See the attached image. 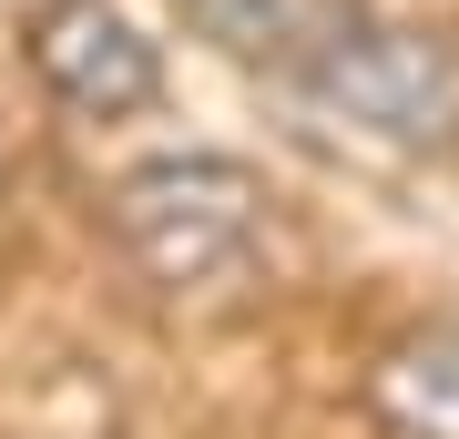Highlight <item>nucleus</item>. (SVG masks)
<instances>
[{"mask_svg": "<svg viewBox=\"0 0 459 439\" xmlns=\"http://www.w3.org/2000/svg\"><path fill=\"white\" fill-rule=\"evenodd\" d=\"M31 72L82 123H123L164 92V51L133 31L113 0H41L31 11Z\"/></svg>", "mask_w": 459, "mask_h": 439, "instance_id": "3", "label": "nucleus"}, {"mask_svg": "<svg viewBox=\"0 0 459 439\" xmlns=\"http://www.w3.org/2000/svg\"><path fill=\"white\" fill-rule=\"evenodd\" d=\"M102 225H113L123 266H133L143 286L204 296V286H225V277L255 266L265 184L246 174V163H225V154H164V163H143V174L113 184Z\"/></svg>", "mask_w": 459, "mask_h": 439, "instance_id": "1", "label": "nucleus"}, {"mask_svg": "<svg viewBox=\"0 0 459 439\" xmlns=\"http://www.w3.org/2000/svg\"><path fill=\"white\" fill-rule=\"evenodd\" d=\"M195 31L225 51V62H265V72H307L347 21L358 0H174Z\"/></svg>", "mask_w": 459, "mask_h": 439, "instance_id": "4", "label": "nucleus"}, {"mask_svg": "<svg viewBox=\"0 0 459 439\" xmlns=\"http://www.w3.org/2000/svg\"><path fill=\"white\" fill-rule=\"evenodd\" d=\"M286 82L307 92V113H327L337 133H368V144H388V154H459V41L449 31H377L358 11Z\"/></svg>", "mask_w": 459, "mask_h": 439, "instance_id": "2", "label": "nucleus"}, {"mask_svg": "<svg viewBox=\"0 0 459 439\" xmlns=\"http://www.w3.org/2000/svg\"><path fill=\"white\" fill-rule=\"evenodd\" d=\"M368 408H377L388 439H459V317L398 347V358L377 368Z\"/></svg>", "mask_w": 459, "mask_h": 439, "instance_id": "5", "label": "nucleus"}]
</instances>
